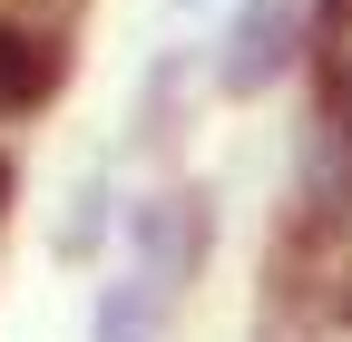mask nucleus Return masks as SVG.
Masks as SVG:
<instances>
[{
  "instance_id": "obj_1",
  "label": "nucleus",
  "mask_w": 352,
  "mask_h": 342,
  "mask_svg": "<svg viewBox=\"0 0 352 342\" xmlns=\"http://www.w3.org/2000/svg\"><path fill=\"white\" fill-rule=\"evenodd\" d=\"M294 39H303V0H245L235 30H226V89L254 98L264 78L294 59Z\"/></svg>"
},
{
  "instance_id": "obj_2",
  "label": "nucleus",
  "mask_w": 352,
  "mask_h": 342,
  "mask_svg": "<svg viewBox=\"0 0 352 342\" xmlns=\"http://www.w3.org/2000/svg\"><path fill=\"white\" fill-rule=\"evenodd\" d=\"M206 244H215L206 196H157L147 216H138V254H147V274H157V284H186V274L206 264Z\"/></svg>"
},
{
  "instance_id": "obj_3",
  "label": "nucleus",
  "mask_w": 352,
  "mask_h": 342,
  "mask_svg": "<svg viewBox=\"0 0 352 342\" xmlns=\"http://www.w3.org/2000/svg\"><path fill=\"white\" fill-rule=\"evenodd\" d=\"M157 323H166V284L138 264V274H118V284L98 293V323H88V342H157Z\"/></svg>"
},
{
  "instance_id": "obj_4",
  "label": "nucleus",
  "mask_w": 352,
  "mask_h": 342,
  "mask_svg": "<svg viewBox=\"0 0 352 342\" xmlns=\"http://www.w3.org/2000/svg\"><path fill=\"white\" fill-rule=\"evenodd\" d=\"M108 225H118V186H108V176H88V186L69 196V225H59V254H69V264H88Z\"/></svg>"
},
{
  "instance_id": "obj_5",
  "label": "nucleus",
  "mask_w": 352,
  "mask_h": 342,
  "mask_svg": "<svg viewBox=\"0 0 352 342\" xmlns=\"http://www.w3.org/2000/svg\"><path fill=\"white\" fill-rule=\"evenodd\" d=\"M166 10H196V0H166Z\"/></svg>"
}]
</instances>
